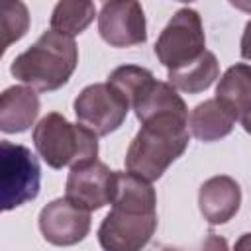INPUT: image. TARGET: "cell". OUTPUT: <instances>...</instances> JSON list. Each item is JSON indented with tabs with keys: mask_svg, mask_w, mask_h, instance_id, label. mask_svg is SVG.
Segmentation results:
<instances>
[{
	"mask_svg": "<svg viewBox=\"0 0 251 251\" xmlns=\"http://www.w3.org/2000/svg\"><path fill=\"white\" fill-rule=\"evenodd\" d=\"M157 229V194L149 180L116 171L112 210L98 227L104 251H141Z\"/></svg>",
	"mask_w": 251,
	"mask_h": 251,
	"instance_id": "6da1fadb",
	"label": "cell"
},
{
	"mask_svg": "<svg viewBox=\"0 0 251 251\" xmlns=\"http://www.w3.org/2000/svg\"><path fill=\"white\" fill-rule=\"evenodd\" d=\"M241 206V188L235 178L216 175L202 182L198 190V208L210 226L227 224Z\"/></svg>",
	"mask_w": 251,
	"mask_h": 251,
	"instance_id": "8fae6325",
	"label": "cell"
},
{
	"mask_svg": "<svg viewBox=\"0 0 251 251\" xmlns=\"http://www.w3.org/2000/svg\"><path fill=\"white\" fill-rule=\"evenodd\" d=\"M78 124L104 137L116 131L127 118L129 102L110 82H94L84 86L73 102Z\"/></svg>",
	"mask_w": 251,
	"mask_h": 251,
	"instance_id": "52a82bcc",
	"label": "cell"
},
{
	"mask_svg": "<svg viewBox=\"0 0 251 251\" xmlns=\"http://www.w3.org/2000/svg\"><path fill=\"white\" fill-rule=\"evenodd\" d=\"M151 78H155V76H153V73H151L149 69H145V67L122 65V67H118V69H114V71L110 73V76H108L106 82H110L116 90H120V92L126 96V100L129 102V106H131L133 96H135Z\"/></svg>",
	"mask_w": 251,
	"mask_h": 251,
	"instance_id": "ac0fdd59",
	"label": "cell"
},
{
	"mask_svg": "<svg viewBox=\"0 0 251 251\" xmlns=\"http://www.w3.org/2000/svg\"><path fill=\"white\" fill-rule=\"evenodd\" d=\"M188 126H190V133L198 141L212 143L231 133L235 126V118L216 98H210L194 106V110L188 116Z\"/></svg>",
	"mask_w": 251,
	"mask_h": 251,
	"instance_id": "9a60e30c",
	"label": "cell"
},
{
	"mask_svg": "<svg viewBox=\"0 0 251 251\" xmlns=\"http://www.w3.org/2000/svg\"><path fill=\"white\" fill-rule=\"evenodd\" d=\"M206 51V35L200 14L194 8H180L163 27L155 41V55L167 71L194 63Z\"/></svg>",
	"mask_w": 251,
	"mask_h": 251,
	"instance_id": "8992f818",
	"label": "cell"
},
{
	"mask_svg": "<svg viewBox=\"0 0 251 251\" xmlns=\"http://www.w3.org/2000/svg\"><path fill=\"white\" fill-rule=\"evenodd\" d=\"M33 145L51 169L92 163L98 157V135L63 114L49 112L33 127Z\"/></svg>",
	"mask_w": 251,
	"mask_h": 251,
	"instance_id": "277c9868",
	"label": "cell"
},
{
	"mask_svg": "<svg viewBox=\"0 0 251 251\" xmlns=\"http://www.w3.org/2000/svg\"><path fill=\"white\" fill-rule=\"evenodd\" d=\"M188 118L159 116L145 124L131 139L126 153L127 173L149 182L163 176V173L188 147Z\"/></svg>",
	"mask_w": 251,
	"mask_h": 251,
	"instance_id": "7a4b0ae2",
	"label": "cell"
},
{
	"mask_svg": "<svg viewBox=\"0 0 251 251\" xmlns=\"http://www.w3.org/2000/svg\"><path fill=\"white\" fill-rule=\"evenodd\" d=\"M131 110L135 118L145 124L159 116H180L188 118V108L182 96L169 84L157 78H151L131 100Z\"/></svg>",
	"mask_w": 251,
	"mask_h": 251,
	"instance_id": "7c38bea8",
	"label": "cell"
},
{
	"mask_svg": "<svg viewBox=\"0 0 251 251\" xmlns=\"http://www.w3.org/2000/svg\"><path fill=\"white\" fill-rule=\"evenodd\" d=\"M198 251H229V247H227L226 237L216 235V233H210V235L202 241V245H200Z\"/></svg>",
	"mask_w": 251,
	"mask_h": 251,
	"instance_id": "ffe728a7",
	"label": "cell"
},
{
	"mask_svg": "<svg viewBox=\"0 0 251 251\" xmlns=\"http://www.w3.org/2000/svg\"><path fill=\"white\" fill-rule=\"evenodd\" d=\"M39 231L51 245H76L90 231V212L69 198H55L39 212Z\"/></svg>",
	"mask_w": 251,
	"mask_h": 251,
	"instance_id": "9c48e42d",
	"label": "cell"
},
{
	"mask_svg": "<svg viewBox=\"0 0 251 251\" xmlns=\"http://www.w3.org/2000/svg\"><path fill=\"white\" fill-rule=\"evenodd\" d=\"M233 251H251V233H243V235L235 241Z\"/></svg>",
	"mask_w": 251,
	"mask_h": 251,
	"instance_id": "7402d4cb",
	"label": "cell"
},
{
	"mask_svg": "<svg viewBox=\"0 0 251 251\" xmlns=\"http://www.w3.org/2000/svg\"><path fill=\"white\" fill-rule=\"evenodd\" d=\"M216 100L235 118L245 122L251 118V65L235 63L220 78L216 86Z\"/></svg>",
	"mask_w": 251,
	"mask_h": 251,
	"instance_id": "4fadbf2b",
	"label": "cell"
},
{
	"mask_svg": "<svg viewBox=\"0 0 251 251\" xmlns=\"http://www.w3.org/2000/svg\"><path fill=\"white\" fill-rule=\"evenodd\" d=\"M220 76V63L212 51H204L194 63L169 71V84L175 90L186 92V94H198L208 90L214 80Z\"/></svg>",
	"mask_w": 251,
	"mask_h": 251,
	"instance_id": "2e32d148",
	"label": "cell"
},
{
	"mask_svg": "<svg viewBox=\"0 0 251 251\" xmlns=\"http://www.w3.org/2000/svg\"><path fill=\"white\" fill-rule=\"evenodd\" d=\"M39 116V96L29 86H10L0 96V129L22 133Z\"/></svg>",
	"mask_w": 251,
	"mask_h": 251,
	"instance_id": "5bb4252c",
	"label": "cell"
},
{
	"mask_svg": "<svg viewBox=\"0 0 251 251\" xmlns=\"http://www.w3.org/2000/svg\"><path fill=\"white\" fill-rule=\"evenodd\" d=\"M239 53L245 61H251V20L245 24L243 35H241V43H239Z\"/></svg>",
	"mask_w": 251,
	"mask_h": 251,
	"instance_id": "44dd1931",
	"label": "cell"
},
{
	"mask_svg": "<svg viewBox=\"0 0 251 251\" xmlns=\"http://www.w3.org/2000/svg\"><path fill=\"white\" fill-rule=\"evenodd\" d=\"M76 63L78 47L75 39L55 29H47L31 47L12 61L10 73L37 92H53L69 82Z\"/></svg>",
	"mask_w": 251,
	"mask_h": 251,
	"instance_id": "3957f363",
	"label": "cell"
},
{
	"mask_svg": "<svg viewBox=\"0 0 251 251\" xmlns=\"http://www.w3.org/2000/svg\"><path fill=\"white\" fill-rule=\"evenodd\" d=\"M29 27V12L24 2H12L2 10V29H4V49L14 41L22 39Z\"/></svg>",
	"mask_w": 251,
	"mask_h": 251,
	"instance_id": "d6986e66",
	"label": "cell"
},
{
	"mask_svg": "<svg viewBox=\"0 0 251 251\" xmlns=\"http://www.w3.org/2000/svg\"><path fill=\"white\" fill-rule=\"evenodd\" d=\"M96 6L88 0H63L57 2L51 12V29L75 37L82 33L94 20Z\"/></svg>",
	"mask_w": 251,
	"mask_h": 251,
	"instance_id": "e0dca14e",
	"label": "cell"
},
{
	"mask_svg": "<svg viewBox=\"0 0 251 251\" xmlns=\"http://www.w3.org/2000/svg\"><path fill=\"white\" fill-rule=\"evenodd\" d=\"M241 127H243L247 133H251V118H249V120H245V122H241Z\"/></svg>",
	"mask_w": 251,
	"mask_h": 251,
	"instance_id": "603a6c76",
	"label": "cell"
},
{
	"mask_svg": "<svg viewBox=\"0 0 251 251\" xmlns=\"http://www.w3.org/2000/svg\"><path fill=\"white\" fill-rule=\"evenodd\" d=\"M100 37L112 47H133L147 41L145 14L139 2H106L98 14Z\"/></svg>",
	"mask_w": 251,
	"mask_h": 251,
	"instance_id": "30bf717a",
	"label": "cell"
},
{
	"mask_svg": "<svg viewBox=\"0 0 251 251\" xmlns=\"http://www.w3.org/2000/svg\"><path fill=\"white\" fill-rule=\"evenodd\" d=\"M41 169L37 157L25 145L0 143V204L4 212L24 206L37 198Z\"/></svg>",
	"mask_w": 251,
	"mask_h": 251,
	"instance_id": "5b68a950",
	"label": "cell"
},
{
	"mask_svg": "<svg viewBox=\"0 0 251 251\" xmlns=\"http://www.w3.org/2000/svg\"><path fill=\"white\" fill-rule=\"evenodd\" d=\"M114 194L116 171H112L102 161L76 165L67 176L65 198L88 212H96L106 204H112Z\"/></svg>",
	"mask_w": 251,
	"mask_h": 251,
	"instance_id": "ba28073f",
	"label": "cell"
}]
</instances>
